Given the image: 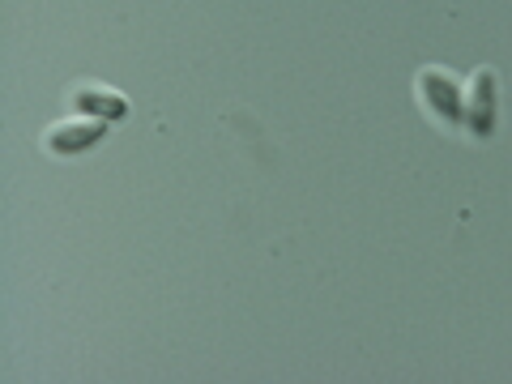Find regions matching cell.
Returning a JSON list of instances; mask_svg holds the SVG:
<instances>
[{
	"label": "cell",
	"instance_id": "7a4b0ae2",
	"mask_svg": "<svg viewBox=\"0 0 512 384\" xmlns=\"http://www.w3.org/2000/svg\"><path fill=\"white\" fill-rule=\"evenodd\" d=\"M495 116H500V77L495 69H474L470 73V86H466V128L470 137H491L495 133Z\"/></svg>",
	"mask_w": 512,
	"mask_h": 384
},
{
	"label": "cell",
	"instance_id": "277c9868",
	"mask_svg": "<svg viewBox=\"0 0 512 384\" xmlns=\"http://www.w3.org/2000/svg\"><path fill=\"white\" fill-rule=\"evenodd\" d=\"M69 103L77 116H94V120H124L128 116V99L120 90H111V86H94V82H82V86H73L69 90Z\"/></svg>",
	"mask_w": 512,
	"mask_h": 384
},
{
	"label": "cell",
	"instance_id": "6da1fadb",
	"mask_svg": "<svg viewBox=\"0 0 512 384\" xmlns=\"http://www.w3.org/2000/svg\"><path fill=\"white\" fill-rule=\"evenodd\" d=\"M414 90H419V103H423L440 124H457L461 116H466V94H461L457 77L448 73V69H436V64H427V69H419V77H414Z\"/></svg>",
	"mask_w": 512,
	"mask_h": 384
},
{
	"label": "cell",
	"instance_id": "3957f363",
	"mask_svg": "<svg viewBox=\"0 0 512 384\" xmlns=\"http://www.w3.org/2000/svg\"><path fill=\"white\" fill-rule=\"evenodd\" d=\"M107 137V120H94V116H77V120H60L43 133V150L47 154H82L94 150L99 141Z\"/></svg>",
	"mask_w": 512,
	"mask_h": 384
}]
</instances>
